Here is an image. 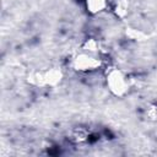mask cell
<instances>
[{"label":"cell","instance_id":"cell-2","mask_svg":"<svg viewBox=\"0 0 157 157\" xmlns=\"http://www.w3.org/2000/svg\"><path fill=\"white\" fill-rule=\"evenodd\" d=\"M101 66V60L91 53H80L72 60V67L80 72H91Z\"/></svg>","mask_w":157,"mask_h":157},{"label":"cell","instance_id":"cell-6","mask_svg":"<svg viewBox=\"0 0 157 157\" xmlns=\"http://www.w3.org/2000/svg\"><path fill=\"white\" fill-rule=\"evenodd\" d=\"M126 34H128L131 39H134V40H144V39L146 38V34H145V33H142V32H136V29H132V28H129V29L126 31Z\"/></svg>","mask_w":157,"mask_h":157},{"label":"cell","instance_id":"cell-7","mask_svg":"<svg viewBox=\"0 0 157 157\" xmlns=\"http://www.w3.org/2000/svg\"><path fill=\"white\" fill-rule=\"evenodd\" d=\"M85 48L88 50V53H92V52H94L96 49H97V42L94 40V39H88V40H86V43H85Z\"/></svg>","mask_w":157,"mask_h":157},{"label":"cell","instance_id":"cell-5","mask_svg":"<svg viewBox=\"0 0 157 157\" xmlns=\"http://www.w3.org/2000/svg\"><path fill=\"white\" fill-rule=\"evenodd\" d=\"M113 12L118 18H125L129 13V2H128V0H115Z\"/></svg>","mask_w":157,"mask_h":157},{"label":"cell","instance_id":"cell-3","mask_svg":"<svg viewBox=\"0 0 157 157\" xmlns=\"http://www.w3.org/2000/svg\"><path fill=\"white\" fill-rule=\"evenodd\" d=\"M63 78V72L56 69L52 67L43 72H38L36 75V83L45 85V86H56Z\"/></svg>","mask_w":157,"mask_h":157},{"label":"cell","instance_id":"cell-4","mask_svg":"<svg viewBox=\"0 0 157 157\" xmlns=\"http://www.w3.org/2000/svg\"><path fill=\"white\" fill-rule=\"evenodd\" d=\"M108 5V0H85V6L88 13L98 15L105 10Z\"/></svg>","mask_w":157,"mask_h":157},{"label":"cell","instance_id":"cell-1","mask_svg":"<svg viewBox=\"0 0 157 157\" xmlns=\"http://www.w3.org/2000/svg\"><path fill=\"white\" fill-rule=\"evenodd\" d=\"M105 82H107V87L109 88V91L117 97H123L129 90V82H128L125 74L120 69H117V67L107 72Z\"/></svg>","mask_w":157,"mask_h":157}]
</instances>
